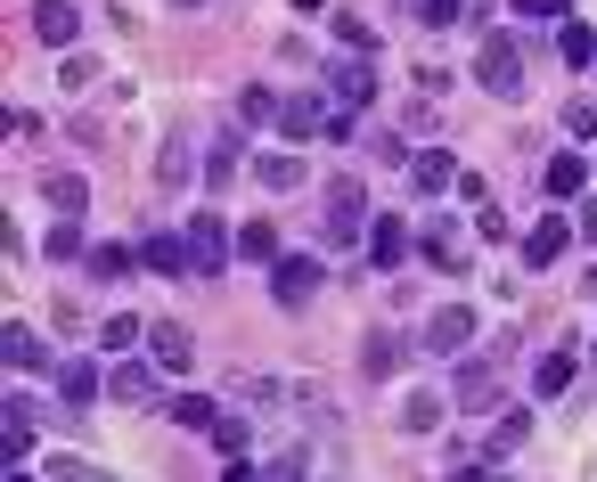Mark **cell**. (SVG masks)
<instances>
[{
    "label": "cell",
    "mask_w": 597,
    "mask_h": 482,
    "mask_svg": "<svg viewBox=\"0 0 597 482\" xmlns=\"http://www.w3.org/2000/svg\"><path fill=\"white\" fill-rule=\"evenodd\" d=\"M148 360H156L164 376H180V368H189V327H180V319L148 327Z\"/></svg>",
    "instance_id": "8fae6325"
},
{
    "label": "cell",
    "mask_w": 597,
    "mask_h": 482,
    "mask_svg": "<svg viewBox=\"0 0 597 482\" xmlns=\"http://www.w3.org/2000/svg\"><path fill=\"white\" fill-rule=\"evenodd\" d=\"M74 254H82V229L57 213V221H50V262H74Z\"/></svg>",
    "instance_id": "1f68e13d"
},
{
    "label": "cell",
    "mask_w": 597,
    "mask_h": 482,
    "mask_svg": "<svg viewBox=\"0 0 597 482\" xmlns=\"http://www.w3.org/2000/svg\"><path fill=\"white\" fill-rule=\"evenodd\" d=\"M573 245V221L565 213H548V221H532V238H524V270H548Z\"/></svg>",
    "instance_id": "8992f818"
},
{
    "label": "cell",
    "mask_w": 597,
    "mask_h": 482,
    "mask_svg": "<svg viewBox=\"0 0 597 482\" xmlns=\"http://www.w3.org/2000/svg\"><path fill=\"white\" fill-rule=\"evenodd\" d=\"M172 9H205V0H172Z\"/></svg>",
    "instance_id": "7bdbcfd3"
},
{
    "label": "cell",
    "mask_w": 597,
    "mask_h": 482,
    "mask_svg": "<svg viewBox=\"0 0 597 482\" xmlns=\"http://www.w3.org/2000/svg\"><path fill=\"white\" fill-rule=\"evenodd\" d=\"M401 426H409V433H434V426H442V392H409V401H401Z\"/></svg>",
    "instance_id": "44dd1931"
},
{
    "label": "cell",
    "mask_w": 597,
    "mask_h": 482,
    "mask_svg": "<svg viewBox=\"0 0 597 482\" xmlns=\"http://www.w3.org/2000/svg\"><path fill=\"white\" fill-rule=\"evenodd\" d=\"M139 262H148L156 279H180V270H189V238H172V229H156V238L139 245Z\"/></svg>",
    "instance_id": "7c38bea8"
},
{
    "label": "cell",
    "mask_w": 597,
    "mask_h": 482,
    "mask_svg": "<svg viewBox=\"0 0 597 482\" xmlns=\"http://www.w3.org/2000/svg\"><path fill=\"white\" fill-rule=\"evenodd\" d=\"M164 409H172V426H189V433L221 426V417H213V401H205V392H180V401H164Z\"/></svg>",
    "instance_id": "603a6c76"
},
{
    "label": "cell",
    "mask_w": 597,
    "mask_h": 482,
    "mask_svg": "<svg viewBox=\"0 0 597 482\" xmlns=\"http://www.w3.org/2000/svg\"><path fill=\"white\" fill-rule=\"evenodd\" d=\"M230 172H238V148H230V139H221V148L205 156V180H213V188H230Z\"/></svg>",
    "instance_id": "e575fe53"
},
{
    "label": "cell",
    "mask_w": 597,
    "mask_h": 482,
    "mask_svg": "<svg viewBox=\"0 0 597 482\" xmlns=\"http://www.w3.org/2000/svg\"><path fill=\"white\" fill-rule=\"evenodd\" d=\"M25 450H33V401L9 392L0 401V467H25Z\"/></svg>",
    "instance_id": "5b68a950"
},
{
    "label": "cell",
    "mask_w": 597,
    "mask_h": 482,
    "mask_svg": "<svg viewBox=\"0 0 597 482\" xmlns=\"http://www.w3.org/2000/svg\"><path fill=\"white\" fill-rule=\"evenodd\" d=\"M507 9L532 17V25H565V9H573V0H507Z\"/></svg>",
    "instance_id": "836d02e7"
},
{
    "label": "cell",
    "mask_w": 597,
    "mask_h": 482,
    "mask_svg": "<svg viewBox=\"0 0 597 482\" xmlns=\"http://www.w3.org/2000/svg\"><path fill=\"white\" fill-rule=\"evenodd\" d=\"M254 180L262 188H303V164L295 156H254Z\"/></svg>",
    "instance_id": "cb8c5ba5"
},
{
    "label": "cell",
    "mask_w": 597,
    "mask_h": 482,
    "mask_svg": "<svg viewBox=\"0 0 597 482\" xmlns=\"http://www.w3.org/2000/svg\"><path fill=\"white\" fill-rule=\"evenodd\" d=\"M221 482H262V467H245V458H238V467H230V474H221Z\"/></svg>",
    "instance_id": "60d3db41"
},
{
    "label": "cell",
    "mask_w": 597,
    "mask_h": 482,
    "mask_svg": "<svg viewBox=\"0 0 597 482\" xmlns=\"http://www.w3.org/2000/svg\"><path fill=\"white\" fill-rule=\"evenodd\" d=\"M467 344H475V311H459V303L434 311V327H426V352H467Z\"/></svg>",
    "instance_id": "ba28073f"
},
{
    "label": "cell",
    "mask_w": 597,
    "mask_h": 482,
    "mask_svg": "<svg viewBox=\"0 0 597 482\" xmlns=\"http://www.w3.org/2000/svg\"><path fill=\"white\" fill-rule=\"evenodd\" d=\"M9 482H33V474H17V467H9Z\"/></svg>",
    "instance_id": "ee69618b"
},
{
    "label": "cell",
    "mask_w": 597,
    "mask_h": 482,
    "mask_svg": "<svg viewBox=\"0 0 597 482\" xmlns=\"http://www.w3.org/2000/svg\"><path fill=\"white\" fill-rule=\"evenodd\" d=\"M475 82H483L491 98H524V50H516V33H483Z\"/></svg>",
    "instance_id": "6da1fadb"
},
{
    "label": "cell",
    "mask_w": 597,
    "mask_h": 482,
    "mask_svg": "<svg viewBox=\"0 0 597 482\" xmlns=\"http://www.w3.org/2000/svg\"><path fill=\"white\" fill-rule=\"evenodd\" d=\"M401 254H409V221H401V213L368 221V262H377V270H394Z\"/></svg>",
    "instance_id": "30bf717a"
},
{
    "label": "cell",
    "mask_w": 597,
    "mask_h": 482,
    "mask_svg": "<svg viewBox=\"0 0 597 482\" xmlns=\"http://www.w3.org/2000/svg\"><path fill=\"white\" fill-rule=\"evenodd\" d=\"M148 385H156V368H139V360H115V376H107L115 401H148Z\"/></svg>",
    "instance_id": "d6986e66"
},
{
    "label": "cell",
    "mask_w": 597,
    "mask_h": 482,
    "mask_svg": "<svg viewBox=\"0 0 597 482\" xmlns=\"http://www.w3.org/2000/svg\"><path fill=\"white\" fill-rule=\"evenodd\" d=\"M368 238V197L360 180H327V245H353Z\"/></svg>",
    "instance_id": "7a4b0ae2"
},
{
    "label": "cell",
    "mask_w": 597,
    "mask_h": 482,
    "mask_svg": "<svg viewBox=\"0 0 597 482\" xmlns=\"http://www.w3.org/2000/svg\"><path fill=\"white\" fill-rule=\"evenodd\" d=\"M238 115H245V123H271V115H279V98L262 91V82H245V91H238Z\"/></svg>",
    "instance_id": "f546056e"
},
{
    "label": "cell",
    "mask_w": 597,
    "mask_h": 482,
    "mask_svg": "<svg viewBox=\"0 0 597 482\" xmlns=\"http://www.w3.org/2000/svg\"><path fill=\"white\" fill-rule=\"evenodd\" d=\"M57 392H66V401H98V368L91 360H57Z\"/></svg>",
    "instance_id": "ffe728a7"
},
{
    "label": "cell",
    "mask_w": 597,
    "mask_h": 482,
    "mask_svg": "<svg viewBox=\"0 0 597 482\" xmlns=\"http://www.w3.org/2000/svg\"><path fill=\"white\" fill-rule=\"evenodd\" d=\"M459 17V0H418V25H450Z\"/></svg>",
    "instance_id": "ab89813d"
},
{
    "label": "cell",
    "mask_w": 597,
    "mask_h": 482,
    "mask_svg": "<svg viewBox=\"0 0 597 482\" xmlns=\"http://www.w3.org/2000/svg\"><path fill=\"white\" fill-rule=\"evenodd\" d=\"M582 156H548V197H582Z\"/></svg>",
    "instance_id": "484cf974"
},
{
    "label": "cell",
    "mask_w": 597,
    "mask_h": 482,
    "mask_svg": "<svg viewBox=\"0 0 597 482\" xmlns=\"http://www.w3.org/2000/svg\"><path fill=\"white\" fill-rule=\"evenodd\" d=\"M418 245H426V262H434V270H467V245H459V229H450V221H434Z\"/></svg>",
    "instance_id": "2e32d148"
},
{
    "label": "cell",
    "mask_w": 597,
    "mask_h": 482,
    "mask_svg": "<svg viewBox=\"0 0 597 482\" xmlns=\"http://www.w3.org/2000/svg\"><path fill=\"white\" fill-rule=\"evenodd\" d=\"M139 335H148V327H139L132 311H123V319H107V327H98V344H107L115 360H132V344H139Z\"/></svg>",
    "instance_id": "4316f807"
},
{
    "label": "cell",
    "mask_w": 597,
    "mask_h": 482,
    "mask_svg": "<svg viewBox=\"0 0 597 482\" xmlns=\"http://www.w3.org/2000/svg\"><path fill=\"white\" fill-rule=\"evenodd\" d=\"M57 82H66V91H91V82H98V57H66V66H57Z\"/></svg>",
    "instance_id": "d590c367"
},
{
    "label": "cell",
    "mask_w": 597,
    "mask_h": 482,
    "mask_svg": "<svg viewBox=\"0 0 597 482\" xmlns=\"http://www.w3.org/2000/svg\"><path fill=\"white\" fill-rule=\"evenodd\" d=\"M9 368H41V335L33 327H9Z\"/></svg>",
    "instance_id": "d6a6232c"
},
{
    "label": "cell",
    "mask_w": 597,
    "mask_h": 482,
    "mask_svg": "<svg viewBox=\"0 0 597 482\" xmlns=\"http://www.w3.org/2000/svg\"><path fill=\"white\" fill-rule=\"evenodd\" d=\"M132 270H139L132 245H91V279H132Z\"/></svg>",
    "instance_id": "7402d4cb"
},
{
    "label": "cell",
    "mask_w": 597,
    "mask_h": 482,
    "mask_svg": "<svg viewBox=\"0 0 597 482\" xmlns=\"http://www.w3.org/2000/svg\"><path fill=\"white\" fill-rule=\"evenodd\" d=\"M33 33L50 41V50H66V41L82 33V9H74V0H41V9H33Z\"/></svg>",
    "instance_id": "9c48e42d"
},
{
    "label": "cell",
    "mask_w": 597,
    "mask_h": 482,
    "mask_svg": "<svg viewBox=\"0 0 597 482\" xmlns=\"http://www.w3.org/2000/svg\"><path fill=\"white\" fill-rule=\"evenodd\" d=\"M491 401H500V376H491V368H459V385H450V409H491Z\"/></svg>",
    "instance_id": "4fadbf2b"
},
{
    "label": "cell",
    "mask_w": 597,
    "mask_h": 482,
    "mask_svg": "<svg viewBox=\"0 0 597 482\" xmlns=\"http://www.w3.org/2000/svg\"><path fill=\"white\" fill-rule=\"evenodd\" d=\"M189 262H197V270H221V262H230V229H221V213H197V221H189Z\"/></svg>",
    "instance_id": "52a82bcc"
},
{
    "label": "cell",
    "mask_w": 597,
    "mask_h": 482,
    "mask_svg": "<svg viewBox=\"0 0 597 482\" xmlns=\"http://www.w3.org/2000/svg\"><path fill=\"white\" fill-rule=\"evenodd\" d=\"M409 180H418V188H426V197H442V188H450V180H459V164H450V148H426L418 164H409Z\"/></svg>",
    "instance_id": "9a60e30c"
},
{
    "label": "cell",
    "mask_w": 597,
    "mask_h": 482,
    "mask_svg": "<svg viewBox=\"0 0 597 482\" xmlns=\"http://www.w3.org/2000/svg\"><path fill=\"white\" fill-rule=\"evenodd\" d=\"M189 172H197V139H189V132H172V139L156 148V180H164V188H180Z\"/></svg>",
    "instance_id": "5bb4252c"
},
{
    "label": "cell",
    "mask_w": 597,
    "mask_h": 482,
    "mask_svg": "<svg viewBox=\"0 0 597 482\" xmlns=\"http://www.w3.org/2000/svg\"><path fill=\"white\" fill-rule=\"evenodd\" d=\"M450 482H491V474H483V467H459V474H450Z\"/></svg>",
    "instance_id": "b9f144b4"
},
{
    "label": "cell",
    "mask_w": 597,
    "mask_h": 482,
    "mask_svg": "<svg viewBox=\"0 0 597 482\" xmlns=\"http://www.w3.org/2000/svg\"><path fill=\"white\" fill-rule=\"evenodd\" d=\"M262 482H312V474H303V450H286V458H271V467H262Z\"/></svg>",
    "instance_id": "8d00e7d4"
},
{
    "label": "cell",
    "mask_w": 597,
    "mask_h": 482,
    "mask_svg": "<svg viewBox=\"0 0 597 482\" xmlns=\"http://www.w3.org/2000/svg\"><path fill=\"white\" fill-rule=\"evenodd\" d=\"M565 132H573V139H589V132H597V107H582V98H573V107H565Z\"/></svg>",
    "instance_id": "f35d334b"
},
{
    "label": "cell",
    "mask_w": 597,
    "mask_h": 482,
    "mask_svg": "<svg viewBox=\"0 0 597 482\" xmlns=\"http://www.w3.org/2000/svg\"><path fill=\"white\" fill-rule=\"evenodd\" d=\"M238 262H279V229L271 221H245L238 229Z\"/></svg>",
    "instance_id": "ac0fdd59"
},
{
    "label": "cell",
    "mask_w": 597,
    "mask_h": 482,
    "mask_svg": "<svg viewBox=\"0 0 597 482\" xmlns=\"http://www.w3.org/2000/svg\"><path fill=\"white\" fill-rule=\"evenodd\" d=\"M360 368H368V376H394V368H401V344H394V335H377V344L360 352Z\"/></svg>",
    "instance_id": "4dcf8cb0"
},
{
    "label": "cell",
    "mask_w": 597,
    "mask_h": 482,
    "mask_svg": "<svg viewBox=\"0 0 597 482\" xmlns=\"http://www.w3.org/2000/svg\"><path fill=\"white\" fill-rule=\"evenodd\" d=\"M213 442H221V450H230V458H245V442H254V433H245V426H238V417H221V426H213Z\"/></svg>",
    "instance_id": "74e56055"
},
{
    "label": "cell",
    "mask_w": 597,
    "mask_h": 482,
    "mask_svg": "<svg viewBox=\"0 0 597 482\" xmlns=\"http://www.w3.org/2000/svg\"><path fill=\"white\" fill-rule=\"evenodd\" d=\"M271 286H279L286 311H303V303L320 295V262H312V254H279V262H271Z\"/></svg>",
    "instance_id": "277c9868"
},
{
    "label": "cell",
    "mask_w": 597,
    "mask_h": 482,
    "mask_svg": "<svg viewBox=\"0 0 597 482\" xmlns=\"http://www.w3.org/2000/svg\"><path fill=\"white\" fill-rule=\"evenodd\" d=\"M573 385V352H548L541 368H532V392H565Z\"/></svg>",
    "instance_id": "83f0119b"
},
{
    "label": "cell",
    "mask_w": 597,
    "mask_h": 482,
    "mask_svg": "<svg viewBox=\"0 0 597 482\" xmlns=\"http://www.w3.org/2000/svg\"><path fill=\"white\" fill-rule=\"evenodd\" d=\"M41 197H50V213H82V205H91V188H82V172H50V188H41Z\"/></svg>",
    "instance_id": "e0dca14e"
},
{
    "label": "cell",
    "mask_w": 597,
    "mask_h": 482,
    "mask_svg": "<svg viewBox=\"0 0 597 482\" xmlns=\"http://www.w3.org/2000/svg\"><path fill=\"white\" fill-rule=\"evenodd\" d=\"M327 91H336V107H344V115L377 107V66H368L360 50H353V57H336V66H327Z\"/></svg>",
    "instance_id": "3957f363"
},
{
    "label": "cell",
    "mask_w": 597,
    "mask_h": 482,
    "mask_svg": "<svg viewBox=\"0 0 597 482\" xmlns=\"http://www.w3.org/2000/svg\"><path fill=\"white\" fill-rule=\"evenodd\" d=\"M279 132H286V139H312V132H320V107H312V98H286V107H279Z\"/></svg>",
    "instance_id": "d4e9b609"
},
{
    "label": "cell",
    "mask_w": 597,
    "mask_h": 482,
    "mask_svg": "<svg viewBox=\"0 0 597 482\" xmlns=\"http://www.w3.org/2000/svg\"><path fill=\"white\" fill-rule=\"evenodd\" d=\"M557 50H565V66H589V57H597V33H589V25H557Z\"/></svg>",
    "instance_id": "f1b7e54d"
}]
</instances>
